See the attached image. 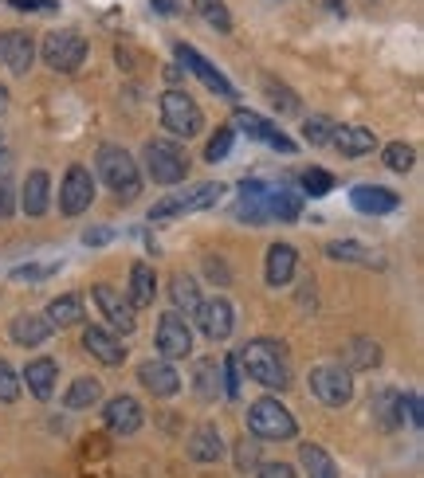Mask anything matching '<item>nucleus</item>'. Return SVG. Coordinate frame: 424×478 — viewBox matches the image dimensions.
<instances>
[{
	"instance_id": "1",
	"label": "nucleus",
	"mask_w": 424,
	"mask_h": 478,
	"mask_svg": "<svg viewBox=\"0 0 424 478\" xmlns=\"http://www.w3.org/2000/svg\"><path fill=\"white\" fill-rule=\"evenodd\" d=\"M232 357H236V368H240L252 385L267 388V392H287L291 388V357H287V345L283 341L255 338Z\"/></svg>"
},
{
	"instance_id": "2",
	"label": "nucleus",
	"mask_w": 424,
	"mask_h": 478,
	"mask_svg": "<svg viewBox=\"0 0 424 478\" xmlns=\"http://www.w3.org/2000/svg\"><path fill=\"white\" fill-rule=\"evenodd\" d=\"M94 169H99L102 185L111 188V193L118 200H134L141 193V173H138V161L130 158V153L122 146H102L99 153H94Z\"/></svg>"
},
{
	"instance_id": "3",
	"label": "nucleus",
	"mask_w": 424,
	"mask_h": 478,
	"mask_svg": "<svg viewBox=\"0 0 424 478\" xmlns=\"http://www.w3.org/2000/svg\"><path fill=\"white\" fill-rule=\"evenodd\" d=\"M141 165H146L153 185H181L188 177V169H193V165H188V153L177 146V141H169V138L146 141V149H141Z\"/></svg>"
},
{
	"instance_id": "4",
	"label": "nucleus",
	"mask_w": 424,
	"mask_h": 478,
	"mask_svg": "<svg viewBox=\"0 0 424 478\" xmlns=\"http://www.w3.org/2000/svg\"><path fill=\"white\" fill-rule=\"evenodd\" d=\"M158 110H161V126L169 129L173 138H181V141L197 138L200 129H205V114H200V106L188 99L185 91H177V87H169V91L161 94Z\"/></svg>"
},
{
	"instance_id": "5",
	"label": "nucleus",
	"mask_w": 424,
	"mask_h": 478,
	"mask_svg": "<svg viewBox=\"0 0 424 478\" xmlns=\"http://www.w3.org/2000/svg\"><path fill=\"white\" fill-rule=\"evenodd\" d=\"M247 432L255 439H294L299 424H294L291 408H283L275 397H264L247 408Z\"/></svg>"
},
{
	"instance_id": "6",
	"label": "nucleus",
	"mask_w": 424,
	"mask_h": 478,
	"mask_svg": "<svg viewBox=\"0 0 424 478\" xmlns=\"http://www.w3.org/2000/svg\"><path fill=\"white\" fill-rule=\"evenodd\" d=\"M43 63L59 71V75H75L87 59V40L79 32H47L43 35V47H40Z\"/></svg>"
},
{
	"instance_id": "7",
	"label": "nucleus",
	"mask_w": 424,
	"mask_h": 478,
	"mask_svg": "<svg viewBox=\"0 0 424 478\" xmlns=\"http://www.w3.org/2000/svg\"><path fill=\"white\" fill-rule=\"evenodd\" d=\"M311 392L326 408H346L353 400V373L342 365H314L311 368Z\"/></svg>"
},
{
	"instance_id": "8",
	"label": "nucleus",
	"mask_w": 424,
	"mask_h": 478,
	"mask_svg": "<svg viewBox=\"0 0 424 478\" xmlns=\"http://www.w3.org/2000/svg\"><path fill=\"white\" fill-rule=\"evenodd\" d=\"M224 196V185H197L188 193H177V196H165L149 208V220H173V216H188V212H200V208H212L217 200Z\"/></svg>"
},
{
	"instance_id": "9",
	"label": "nucleus",
	"mask_w": 424,
	"mask_h": 478,
	"mask_svg": "<svg viewBox=\"0 0 424 478\" xmlns=\"http://www.w3.org/2000/svg\"><path fill=\"white\" fill-rule=\"evenodd\" d=\"M158 353L161 361H185V357H193V330H188L185 314H169L158 318Z\"/></svg>"
},
{
	"instance_id": "10",
	"label": "nucleus",
	"mask_w": 424,
	"mask_h": 478,
	"mask_svg": "<svg viewBox=\"0 0 424 478\" xmlns=\"http://www.w3.org/2000/svg\"><path fill=\"white\" fill-rule=\"evenodd\" d=\"M193 321L205 338L224 341V338H232V330H236V310L224 294H212V298H200V306L193 310Z\"/></svg>"
},
{
	"instance_id": "11",
	"label": "nucleus",
	"mask_w": 424,
	"mask_h": 478,
	"mask_svg": "<svg viewBox=\"0 0 424 478\" xmlns=\"http://www.w3.org/2000/svg\"><path fill=\"white\" fill-rule=\"evenodd\" d=\"M94 200V177L87 165H71L63 173V185H59V212L63 216H82Z\"/></svg>"
},
{
	"instance_id": "12",
	"label": "nucleus",
	"mask_w": 424,
	"mask_h": 478,
	"mask_svg": "<svg viewBox=\"0 0 424 478\" xmlns=\"http://www.w3.org/2000/svg\"><path fill=\"white\" fill-rule=\"evenodd\" d=\"M91 298H94V306H99V314L111 321V330L118 333H134L138 330V318H134V306L126 302V294L122 291H114V286H91Z\"/></svg>"
},
{
	"instance_id": "13",
	"label": "nucleus",
	"mask_w": 424,
	"mask_h": 478,
	"mask_svg": "<svg viewBox=\"0 0 424 478\" xmlns=\"http://www.w3.org/2000/svg\"><path fill=\"white\" fill-rule=\"evenodd\" d=\"M173 52H177V59H181V67H185V71H193V75H197L200 82H205V87H208L212 94H220V99L236 102V87H232V82L220 75L217 67L208 63L205 55L197 52V47H188V43H173Z\"/></svg>"
},
{
	"instance_id": "14",
	"label": "nucleus",
	"mask_w": 424,
	"mask_h": 478,
	"mask_svg": "<svg viewBox=\"0 0 424 478\" xmlns=\"http://www.w3.org/2000/svg\"><path fill=\"white\" fill-rule=\"evenodd\" d=\"M232 122H236V129H244V134L252 138V141H264V146L279 149V153H294V141H291V138H283L279 129L271 126L267 118H259L255 110H244V106H236Z\"/></svg>"
},
{
	"instance_id": "15",
	"label": "nucleus",
	"mask_w": 424,
	"mask_h": 478,
	"mask_svg": "<svg viewBox=\"0 0 424 478\" xmlns=\"http://www.w3.org/2000/svg\"><path fill=\"white\" fill-rule=\"evenodd\" d=\"M0 63L12 75H28L35 63V40L28 32H0Z\"/></svg>"
},
{
	"instance_id": "16",
	"label": "nucleus",
	"mask_w": 424,
	"mask_h": 478,
	"mask_svg": "<svg viewBox=\"0 0 424 478\" xmlns=\"http://www.w3.org/2000/svg\"><path fill=\"white\" fill-rule=\"evenodd\" d=\"M138 380H141V388L153 392V397H161V400H169L181 392V377H177V368L173 361H141L138 365Z\"/></svg>"
},
{
	"instance_id": "17",
	"label": "nucleus",
	"mask_w": 424,
	"mask_h": 478,
	"mask_svg": "<svg viewBox=\"0 0 424 478\" xmlns=\"http://www.w3.org/2000/svg\"><path fill=\"white\" fill-rule=\"evenodd\" d=\"M102 420L114 435H134L138 427L146 424V412H141V404L134 397H114V400H106Z\"/></svg>"
},
{
	"instance_id": "18",
	"label": "nucleus",
	"mask_w": 424,
	"mask_h": 478,
	"mask_svg": "<svg viewBox=\"0 0 424 478\" xmlns=\"http://www.w3.org/2000/svg\"><path fill=\"white\" fill-rule=\"evenodd\" d=\"M82 349H87L94 361L106 365V368H118V365L126 361L122 341H118L111 330H102V326H87V330H82Z\"/></svg>"
},
{
	"instance_id": "19",
	"label": "nucleus",
	"mask_w": 424,
	"mask_h": 478,
	"mask_svg": "<svg viewBox=\"0 0 424 478\" xmlns=\"http://www.w3.org/2000/svg\"><path fill=\"white\" fill-rule=\"evenodd\" d=\"M350 205L358 212H365V216H385V212L400 208V196L393 193V188H385V185H353Z\"/></svg>"
},
{
	"instance_id": "20",
	"label": "nucleus",
	"mask_w": 424,
	"mask_h": 478,
	"mask_svg": "<svg viewBox=\"0 0 424 478\" xmlns=\"http://www.w3.org/2000/svg\"><path fill=\"white\" fill-rule=\"evenodd\" d=\"M20 385H28V392L35 400H52L55 385H59V365L52 357H35V361H28V368L20 373Z\"/></svg>"
},
{
	"instance_id": "21",
	"label": "nucleus",
	"mask_w": 424,
	"mask_h": 478,
	"mask_svg": "<svg viewBox=\"0 0 424 478\" xmlns=\"http://www.w3.org/2000/svg\"><path fill=\"white\" fill-rule=\"evenodd\" d=\"M330 146H334L342 158H365V153L377 149V134L370 126H334Z\"/></svg>"
},
{
	"instance_id": "22",
	"label": "nucleus",
	"mask_w": 424,
	"mask_h": 478,
	"mask_svg": "<svg viewBox=\"0 0 424 478\" xmlns=\"http://www.w3.org/2000/svg\"><path fill=\"white\" fill-rule=\"evenodd\" d=\"M294 267H299V251L291 244H271L267 247V263H264V279L267 286H287L294 279Z\"/></svg>"
},
{
	"instance_id": "23",
	"label": "nucleus",
	"mask_w": 424,
	"mask_h": 478,
	"mask_svg": "<svg viewBox=\"0 0 424 478\" xmlns=\"http://www.w3.org/2000/svg\"><path fill=\"white\" fill-rule=\"evenodd\" d=\"M47 205H52V177L43 169H32L24 177V196H20V208L28 212V216H43Z\"/></svg>"
},
{
	"instance_id": "24",
	"label": "nucleus",
	"mask_w": 424,
	"mask_h": 478,
	"mask_svg": "<svg viewBox=\"0 0 424 478\" xmlns=\"http://www.w3.org/2000/svg\"><path fill=\"white\" fill-rule=\"evenodd\" d=\"M52 338V321L43 314H16L12 318V341L24 345V349H35Z\"/></svg>"
},
{
	"instance_id": "25",
	"label": "nucleus",
	"mask_w": 424,
	"mask_h": 478,
	"mask_svg": "<svg viewBox=\"0 0 424 478\" xmlns=\"http://www.w3.org/2000/svg\"><path fill=\"white\" fill-rule=\"evenodd\" d=\"M153 298H158V274H153L149 263H134V267H130L126 302L138 310V306H153Z\"/></svg>"
},
{
	"instance_id": "26",
	"label": "nucleus",
	"mask_w": 424,
	"mask_h": 478,
	"mask_svg": "<svg viewBox=\"0 0 424 478\" xmlns=\"http://www.w3.org/2000/svg\"><path fill=\"white\" fill-rule=\"evenodd\" d=\"M224 455V439L217 432V424H200L193 435H188V459L193 463H217Z\"/></svg>"
},
{
	"instance_id": "27",
	"label": "nucleus",
	"mask_w": 424,
	"mask_h": 478,
	"mask_svg": "<svg viewBox=\"0 0 424 478\" xmlns=\"http://www.w3.org/2000/svg\"><path fill=\"white\" fill-rule=\"evenodd\" d=\"M267 220H283V224H291V220H299V212H303V196L299 193H291L287 185H267Z\"/></svg>"
},
{
	"instance_id": "28",
	"label": "nucleus",
	"mask_w": 424,
	"mask_h": 478,
	"mask_svg": "<svg viewBox=\"0 0 424 478\" xmlns=\"http://www.w3.org/2000/svg\"><path fill=\"white\" fill-rule=\"evenodd\" d=\"M267 185L264 181H244L240 185V208H236V216L247 220V224H264L267 220Z\"/></svg>"
},
{
	"instance_id": "29",
	"label": "nucleus",
	"mask_w": 424,
	"mask_h": 478,
	"mask_svg": "<svg viewBox=\"0 0 424 478\" xmlns=\"http://www.w3.org/2000/svg\"><path fill=\"white\" fill-rule=\"evenodd\" d=\"M342 368L346 373H353V368H377L381 365V345L377 341H370V338H353V341H346V349H342Z\"/></svg>"
},
{
	"instance_id": "30",
	"label": "nucleus",
	"mask_w": 424,
	"mask_h": 478,
	"mask_svg": "<svg viewBox=\"0 0 424 478\" xmlns=\"http://www.w3.org/2000/svg\"><path fill=\"white\" fill-rule=\"evenodd\" d=\"M326 255L334 263H358V267H381V259L373 255L365 244H353V239H330Z\"/></svg>"
},
{
	"instance_id": "31",
	"label": "nucleus",
	"mask_w": 424,
	"mask_h": 478,
	"mask_svg": "<svg viewBox=\"0 0 424 478\" xmlns=\"http://www.w3.org/2000/svg\"><path fill=\"white\" fill-rule=\"evenodd\" d=\"M47 321H52V330H67V326H79L82 321V298L79 294H63V298H52L47 302Z\"/></svg>"
},
{
	"instance_id": "32",
	"label": "nucleus",
	"mask_w": 424,
	"mask_h": 478,
	"mask_svg": "<svg viewBox=\"0 0 424 478\" xmlns=\"http://www.w3.org/2000/svg\"><path fill=\"white\" fill-rule=\"evenodd\" d=\"M370 416H373V424L381 427V432H393V427H400V392H393V388L377 392L373 404H370Z\"/></svg>"
},
{
	"instance_id": "33",
	"label": "nucleus",
	"mask_w": 424,
	"mask_h": 478,
	"mask_svg": "<svg viewBox=\"0 0 424 478\" xmlns=\"http://www.w3.org/2000/svg\"><path fill=\"white\" fill-rule=\"evenodd\" d=\"M169 294H173V306H177V314H193V310L200 306V291H197V279L193 274H185V271H177L173 279H169Z\"/></svg>"
},
{
	"instance_id": "34",
	"label": "nucleus",
	"mask_w": 424,
	"mask_h": 478,
	"mask_svg": "<svg viewBox=\"0 0 424 478\" xmlns=\"http://www.w3.org/2000/svg\"><path fill=\"white\" fill-rule=\"evenodd\" d=\"M299 459H303V467H306V478H338V467H334V459L326 455V447L303 444L299 447Z\"/></svg>"
},
{
	"instance_id": "35",
	"label": "nucleus",
	"mask_w": 424,
	"mask_h": 478,
	"mask_svg": "<svg viewBox=\"0 0 424 478\" xmlns=\"http://www.w3.org/2000/svg\"><path fill=\"white\" fill-rule=\"evenodd\" d=\"M102 400V385L94 377H79L75 385L67 388V397H63V404L71 412H79V408H91V404H99Z\"/></svg>"
},
{
	"instance_id": "36",
	"label": "nucleus",
	"mask_w": 424,
	"mask_h": 478,
	"mask_svg": "<svg viewBox=\"0 0 424 478\" xmlns=\"http://www.w3.org/2000/svg\"><path fill=\"white\" fill-rule=\"evenodd\" d=\"M193 385H197V397L200 400H212L220 392V365L217 361H197L193 368Z\"/></svg>"
},
{
	"instance_id": "37",
	"label": "nucleus",
	"mask_w": 424,
	"mask_h": 478,
	"mask_svg": "<svg viewBox=\"0 0 424 478\" xmlns=\"http://www.w3.org/2000/svg\"><path fill=\"white\" fill-rule=\"evenodd\" d=\"M197 8L200 20H208L217 32H232V16H228V5L224 0H188Z\"/></svg>"
},
{
	"instance_id": "38",
	"label": "nucleus",
	"mask_w": 424,
	"mask_h": 478,
	"mask_svg": "<svg viewBox=\"0 0 424 478\" xmlns=\"http://www.w3.org/2000/svg\"><path fill=\"white\" fill-rule=\"evenodd\" d=\"M381 161H385V169H393V173H409L412 161H417V149L405 146V141H389L381 149Z\"/></svg>"
},
{
	"instance_id": "39",
	"label": "nucleus",
	"mask_w": 424,
	"mask_h": 478,
	"mask_svg": "<svg viewBox=\"0 0 424 478\" xmlns=\"http://www.w3.org/2000/svg\"><path fill=\"white\" fill-rule=\"evenodd\" d=\"M264 91H267V99H271V106H275L279 114H299V99H294V91H287L283 82L264 79Z\"/></svg>"
},
{
	"instance_id": "40",
	"label": "nucleus",
	"mask_w": 424,
	"mask_h": 478,
	"mask_svg": "<svg viewBox=\"0 0 424 478\" xmlns=\"http://www.w3.org/2000/svg\"><path fill=\"white\" fill-rule=\"evenodd\" d=\"M330 134H334V122H330L326 114H314V118H306L303 122V138L311 141V146H326Z\"/></svg>"
},
{
	"instance_id": "41",
	"label": "nucleus",
	"mask_w": 424,
	"mask_h": 478,
	"mask_svg": "<svg viewBox=\"0 0 424 478\" xmlns=\"http://www.w3.org/2000/svg\"><path fill=\"white\" fill-rule=\"evenodd\" d=\"M330 188H334V177H330L326 169H306L303 173V193L306 196H326Z\"/></svg>"
},
{
	"instance_id": "42",
	"label": "nucleus",
	"mask_w": 424,
	"mask_h": 478,
	"mask_svg": "<svg viewBox=\"0 0 424 478\" xmlns=\"http://www.w3.org/2000/svg\"><path fill=\"white\" fill-rule=\"evenodd\" d=\"M232 138H236V129H232V126H220L217 138L208 141L205 158H208V161H224V158H228V149H232Z\"/></svg>"
},
{
	"instance_id": "43",
	"label": "nucleus",
	"mask_w": 424,
	"mask_h": 478,
	"mask_svg": "<svg viewBox=\"0 0 424 478\" xmlns=\"http://www.w3.org/2000/svg\"><path fill=\"white\" fill-rule=\"evenodd\" d=\"M20 377L12 373V365L8 361H0V404H12V400H20Z\"/></svg>"
},
{
	"instance_id": "44",
	"label": "nucleus",
	"mask_w": 424,
	"mask_h": 478,
	"mask_svg": "<svg viewBox=\"0 0 424 478\" xmlns=\"http://www.w3.org/2000/svg\"><path fill=\"white\" fill-rule=\"evenodd\" d=\"M255 463H259V439L252 435V439H240V444H236V467H240V471H247V467H255Z\"/></svg>"
},
{
	"instance_id": "45",
	"label": "nucleus",
	"mask_w": 424,
	"mask_h": 478,
	"mask_svg": "<svg viewBox=\"0 0 424 478\" xmlns=\"http://www.w3.org/2000/svg\"><path fill=\"white\" fill-rule=\"evenodd\" d=\"M224 397H240V368H236V357H228V361H224Z\"/></svg>"
},
{
	"instance_id": "46",
	"label": "nucleus",
	"mask_w": 424,
	"mask_h": 478,
	"mask_svg": "<svg viewBox=\"0 0 424 478\" xmlns=\"http://www.w3.org/2000/svg\"><path fill=\"white\" fill-rule=\"evenodd\" d=\"M12 8H20V12H55L59 5L55 0H8Z\"/></svg>"
},
{
	"instance_id": "47",
	"label": "nucleus",
	"mask_w": 424,
	"mask_h": 478,
	"mask_svg": "<svg viewBox=\"0 0 424 478\" xmlns=\"http://www.w3.org/2000/svg\"><path fill=\"white\" fill-rule=\"evenodd\" d=\"M259 478H294V471L287 463H264V467H259Z\"/></svg>"
},
{
	"instance_id": "48",
	"label": "nucleus",
	"mask_w": 424,
	"mask_h": 478,
	"mask_svg": "<svg viewBox=\"0 0 424 478\" xmlns=\"http://www.w3.org/2000/svg\"><path fill=\"white\" fill-rule=\"evenodd\" d=\"M55 271V263L52 267H16L12 271V279H43V274H52Z\"/></svg>"
},
{
	"instance_id": "49",
	"label": "nucleus",
	"mask_w": 424,
	"mask_h": 478,
	"mask_svg": "<svg viewBox=\"0 0 424 478\" xmlns=\"http://www.w3.org/2000/svg\"><path fill=\"white\" fill-rule=\"evenodd\" d=\"M205 267H208V274H212V279H217L220 286H224V282H228V271H224V263H220L217 255H212V259L205 263Z\"/></svg>"
},
{
	"instance_id": "50",
	"label": "nucleus",
	"mask_w": 424,
	"mask_h": 478,
	"mask_svg": "<svg viewBox=\"0 0 424 478\" xmlns=\"http://www.w3.org/2000/svg\"><path fill=\"white\" fill-rule=\"evenodd\" d=\"M82 447H87V455H94V459H99V455H106V439H102V435H91Z\"/></svg>"
},
{
	"instance_id": "51",
	"label": "nucleus",
	"mask_w": 424,
	"mask_h": 478,
	"mask_svg": "<svg viewBox=\"0 0 424 478\" xmlns=\"http://www.w3.org/2000/svg\"><path fill=\"white\" fill-rule=\"evenodd\" d=\"M12 216V193H8V185H0V220Z\"/></svg>"
},
{
	"instance_id": "52",
	"label": "nucleus",
	"mask_w": 424,
	"mask_h": 478,
	"mask_svg": "<svg viewBox=\"0 0 424 478\" xmlns=\"http://www.w3.org/2000/svg\"><path fill=\"white\" fill-rule=\"evenodd\" d=\"M149 5L158 8L161 16H173V12H177V0H149Z\"/></svg>"
},
{
	"instance_id": "53",
	"label": "nucleus",
	"mask_w": 424,
	"mask_h": 478,
	"mask_svg": "<svg viewBox=\"0 0 424 478\" xmlns=\"http://www.w3.org/2000/svg\"><path fill=\"white\" fill-rule=\"evenodd\" d=\"M111 235H114V232H106V228H102V232H87V235H82V244H106Z\"/></svg>"
},
{
	"instance_id": "54",
	"label": "nucleus",
	"mask_w": 424,
	"mask_h": 478,
	"mask_svg": "<svg viewBox=\"0 0 424 478\" xmlns=\"http://www.w3.org/2000/svg\"><path fill=\"white\" fill-rule=\"evenodd\" d=\"M181 75H185V71L177 63H165V79H169V82H181Z\"/></svg>"
},
{
	"instance_id": "55",
	"label": "nucleus",
	"mask_w": 424,
	"mask_h": 478,
	"mask_svg": "<svg viewBox=\"0 0 424 478\" xmlns=\"http://www.w3.org/2000/svg\"><path fill=\"white\" fill-rule=\"evenodd\" d=\"M5 110H8V87L0 82V114H5Z\"/></svg>"
},
{
	"instance_id": "56",
	"label": "nucleus",
	"mask_w": 424,
	"mask_h": 478,
	"mask_svg": "<svg viewBox=\"0 0 424 478\" xmlns=\"http://www.w3.org/2000/svg\"><path fill=\"white\" fill-rule=\"evenodd\" d=\"M0 165H5V134H0Z\"/></svg>"
},
{
	"instance_id": "57",
	"label": "nucleus",
	"mask_w": 424,
	"mask_h": 478,
	"mask_svg": "<svg viewBox=\"0 0 424 478\" xmlns=\"http://www.w3.org/2000/svg\"><path fill=\"white\" fill-rule=\"evenodd\" d=\"M326 5H330V8H334V12H342V0H326Z\"/></svg>"
}]
</instances>
